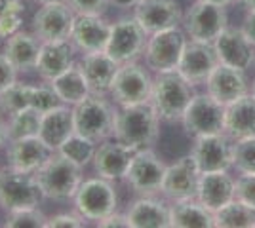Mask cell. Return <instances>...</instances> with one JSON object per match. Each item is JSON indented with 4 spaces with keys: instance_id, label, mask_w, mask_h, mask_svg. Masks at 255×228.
<instances>
[{
    "instance_id": "obj_28",
    "label": "cell",
    "mask_w": 255,
    "mask_h": 228,
    "mask_svg": "<svg viewBox=\"0 0 255 228\" xmlns=\"http://www.w3.org/2000/svg\"><path fill=\"white\" fill-rule=\"evenodd\" d=\"M225 133L234 141L255 137V97L252 93L225 107Z\"/></svg>"
},
{
    "instance_id": "obj_36",
    "label": "cell",
    "mask_w": 255,
    "mask_h": 228,
    "mask_svg": "<svg viewBox=\"0 0 255 228\" xmlns=\"http://www.w3.org/2000/svg\"><path fill=\"white\" fill-rule=\"evenodd\" d=\"M48 215L38 206L34 207H23L6 213V228H46Z\"/></svg>"
},
{
    "instance_id": "obj_3",
    "label": "cell",
    "mask_w": 255,
    "mask_h": 228,
    "mask_svg": "<svg viewBox=\"0 0 255 228\" xmlns=\"http://www.w3.org/2000/svg\"><path fill=\"white\" fill-rule=\"evenodd\" d=\"M73 112L76 133H82L96 143L115 137L118 105L107 99V95L90 93L82 103L73 107Z\"/></svg>"
},
{
    "instance_id": "obj_52",
    "label": "cell",
    "mask_w": 255,
    "mask_h": 228,
    "mask_svg": "<svg viewBox=\"0 0 255 228\" xmlns=\"http://www.w3.org/2000/svg\"><path fill=\"white\" fill-rule=\"evenodd\" d=\"M34 2H38V4H42V2H52V0H34Z\"/></svg>"
},
{
    "instance_id": "obj_51",
    "label": "cell",
    "mask_w": 255,
    "mask_h": 228,
    "mask_svg": "<svg viewBox=\"0 0 255 228\" xmlns=\"http://www.w3.org/2000/svg\"><path fill=\"white\" fill-rule=\"evenodd\" d=\"M252 95L255 97V78H254V84H252Z\"/></svg>"
},
{
    "instance_id": "obj_16",
    "label": "cell",
    "mask_w": 255,
    "mask_h": 228,
    "mask_svg": "<svg viewBox=\"0 0 255 228\" xmlns=\"http://www.w3.org/2000/svg\"><path fill=\"white\" fill-rule=\"evenodd\" d=\"M191 156L194 158L200 173L227 171L233 165V145L223 133L200 135L194 139Z\"/></svg>"
},
{
    "instance_id": "obj_50",
    "label": "cell",
    "mask_w": 255,
    "mask_h": 228,
    "mask_svg": "<svg viewBox=\"0 0 255 228\" xmlns=\"http://www.w3.org/2000/svg\"><path fill=\"white\" fill-rule=\"evenodd\" d=\"M208 2H213V4H219V6H229L233 0H208Z\"/></svg>"
},
{
    "instance_id": "obj_30",
    "label": "cell",
    "mask_w": 255,
    "mask_h": 228,
    "mask_svg": "<svg viewBox=\"0 0 255 228\" xmlns=\"http://www.w3.org/2000/svg\"><path fill=\"white\" fill-rule=\"evenodd\" d=\"M171 228H212L215 227L213 213L196 200H177L170 206Z\"/></svg>"
},
{
    "instance_id": "obj_42",
    "label": "cell",
    "mask_w": 255,
    "mask_h": 228,
    "mask_svg": "<svg viewBox=\"0 0 255 228\" xmlns=\"http://www.w3.org/2000/svg\"><path fill=\"white\" fill-rule=\"evenodd\" d=\"M86 227V219L75 211V213H55L46 221V228H82Z\"/></svg>"
},
{
    "instance_id": "obj_37",
    "label": "cell",
    "mask_w": 255,
    "mask_h": 228,
    "mask_svg": "<svg viewBox=\"0 0 255 228\" xmlns=\"http://www.w3.org/2000/svg\"><path fill=\"white\" fill-rule=\"evenodd\" d=\"M233 165L240 173H255V137H246L234 143Z\"/></svg>"
},
{
    "instance_id": "obj_5",
    "label": "cell",
    "mask_w": 255,
    "mask_h": 228,
    "mask_svg": "<svg viewBox=\"0 0 255 228\" xmlns=\"http://www.w3.org/2000/svg\"><path fill=\"white\" fill-rule=\"evenodd\" d=\"M75 211H78L86 221H101L118 209V192L115 181L105 177H90L78 186L75 198Z\"/></svg>"
},
{
    "instance_id": "obj_23",
    "label": "cell",
    "mask_w": 255,
    "mask_h": 228,
    "mask_svg": "<svg viewBox=\"0 0 255 228\" xmlns=\"http://www.w3.org/2000/svg\"><path fill=\"white\" fill-rule=\"evenodd\" d=\"M206 89L213 99H217L221 105L227 107L248 93L244 71L219 63L212 71V75L208 76Z\"/></svg>"
},
{
    "instance_id": "obj_9",
    "label": "cell",
    "mask_w": 255,
    "mask_h": 228,
    "mask_svg": "<svg viewBox=\"0 0 255 228\" xmlns=\"http://www.w3.org/2000/svg\"><path fill=\"white\" fill-rule=\"evenodd\" d=\"M149 40V33L141 27V23L131 17H120L111 25V36L107 42V54L117 63H129L137 61L145 54V46Z\"/></svg>"
},
{
    "instance_id": "obj_25",
    "label": "cell",
    "mask_w": 255,
    "mask_h": 228,
    "mask_svg": "<svg viewBox=\"0 0 255 228\" xmlns=\"http://www.w3.org/2000/svg\"><path fill=\"white\" fill-rule=\"evenodd\" d=\"M73 133H75V112H73L71 105L61 103V105H57V107L42 112V122H40L38 137L53 152L59 151V147Z\"/></svg>"
},
{
    "instance_id": "obj_44",
    "label": "cell",
    "mask_w": 255,
    "mask_h": 228,
    "mask_svg": "<svg viewBox=\"0 0 255 228\" xmlns=\"http://www.w3.org/2000/svg\"><path fill=\"white\" fill-rule=\"evenodd\" d=\"M96 225L99 228H129V221H128V215H126V213L115 211V213L107 215L105 219L97 221Z\"/></svg>"
},
{
    "instance_id": "obj_11",
    "label": "cell",
    "mask_w": 255,
    "mask_h": 228,
    "mask_svg": "<svg viewBox=\"0 0 255 228\" xmlns=\"http://www.w3.org/2000/svg\"><path fill=\"white\" fill-rule=\"evenodd\" d=\"M75 17L76 13L69 8L65 0L42 2L32 15L31 29L40 38V42L71 38Z\"/></svg>"
},
{
    "instance_id": "obj_48",
    "label": "cell",
    "mask_w": 255,
    "mask_h": 228,
    "mask_svg": "<svg viewBox=\"0 0 255 228\" xmlns=\"http://www.w3.org/2000/svg\"><path fill=\"white\" fill-rule=\"evenodd\" d=\"M111 6H117V8H135L141 0H109Z\"/></svg>"
},
{
    "instance_id": "obj_18",
    "label": "cell",
    "mask_w": 255,
    "mask_h": 228,
    "mask_svg": "<svg viewBox=\"0 0 255 228\" xmlns=\"http://www.w3.org/2000/svg\"><path fill=\"white\" fill-rule=\"evenodd\" d=\"M133 149L120 143L118 139L111 137L97 145L96 156H94V169L99 177H105L109 181H124L128 167L133 158Z\"/></svg>"
},
{
    "instance_id": "obj_13",
    "label": "cell",
    "mask_w": 255,
    "mask_h": 228,
    "mask_svg": "<svg viewBox=\"0 0 255 228\" xmlns=\"http://www.w3.org/2000/svg\"><path fill=\"white\" fill-rule=\"evenodd\" d=\"M185 130L194 137L200 135H213L225 131V105L210 93H198L191 99L189 107L183 114Z\"/></svg>"
},
{
    "instance_id": "obj_6",
    "label": "cell",
    "mask_w": 255,
    "mask_h": 228,
    "mask_svg": "<svg viewBox=\"0 0 255 228\" xmlns=\"http://www.w3.org/2000/svg\"><path fill=\"white\" fill-rule=\"evenodd\" d=\"M149 71V67L141 65L137 61L122 63L118 67L111 93H109L118 107H129V105L150 101L154 78L150 76Z\"/></svg>"
},
{
    "instance_id": "obj_49",
    "label": "cell",
    "mask_w": 255,
    "mask_h": 228,
    "mask_svg": "<svg viewBox=\"0 0 255 228\" xmlns=\"http://www.w3.org/2000/svg\"><path fill=\"white\" fill-rule=\"evenodd\" d=\"M242 6H244L246 10L250 11V10H255V0H238Z\"/></svg>"
},
{
    "instance_id": "obj_40",
    "label": "cell",
    "mask_w": 255,
    "mask_h": 228,
    "mask_svg": "<svg viewBox=\"0 0 255 228\" xmlns=\"http://www.w3.org/2000/svg\"><path fill=\"white\" fill-rule=\"evenodd\" d=\"M25 23V11L23 10H10L0 13V38H10L15 33L23 31Z\"/></svg>"
},
{
    "instance_id": "obj_8",
    "label": "cell",
    "mask_w": 255,
    "mask_h": 228,
    "mask_svg": "<svg viewBox=\"0 0 255 228\" xmlns=\"http://www.w3.org/2000/svg\"><path fill=\"white\" fill-rule=\"evenodd\" d=\"M42 190L32 173L15 171L11 167L0 169V209L10 213L23 207L40 206Z\"/></svg>"
},
{
    "instance_id": "obj_14",
    "label": "cell",
    "mask_w": 255,
    "mask_h": 228,
    "mask_svg": "<svg viewBox=\"0 0 255 228\" xmlns=\"http://www.w3.org/2000/svg\"><path fill=\"white\" fill-rule=\"evenodd\" d=\"M198 181H200V169L194 162V158L189 154L168 165L160 192L173 202L191 200V198H196Z\"/></svg>"
},
{
    "instance_id": "obj_46",
    "label": "cell",
    "mask_w": 255,
    "mask_h": 228,
    "mask_svg": "<svg viewBox=\"0 0 255 228\" xmlns=\"http://www.w3.org/2000/svg\"><path fill=\"white\" fill-rule=\"evenodd\" d=\"M10 10H27V2L25 0H0V13Z\"/></svg>"
},
{
    "instance_id": "obj_26",
    "label": "cell",
    "mask_w": 255,
    "mask_h": 228,
    "mask_svg": "<svg viewBox=\"0 0 255 228\" xmlns=\"http://www.w3.org/2000/svg\"><path fill=\"white\" fill-rule=\"evenodd\" d=\"M129 228H168L171 227L170 206L152 194L131 202L126 211Z\"/></svg>"
},
{
    "instance_id": "obj_34",
    "label": "cell",
    "mask_w": 255,
    "mask_h": 228,
    "mask_svg": "<svg viewBox=\"0 0 255 228\" xmlns=\"http://www.w3.org/2000/svg\"><path fill=\"white\" fill-rule=\"evenodd\" d=\"M40 122H42V112L32 107H27L23 110H17L8 116V131H10L11 139H19V137H31L38 135L40 131Z\"/></svg>"
},
{
    "instance_id": "obj_15",
    "label": "cell",
    "mask_w": 255,
    "mask_h": 228,
    "mask_svg": "<svg viewBox=\"0 0 255 228\" xmlns=\"http://www.w3.org/2000/svg\"><path fill=\"white\" fill-rule=\"evenodd\" d=\"M53 154V151L38 135L11 139L6 147V165L23 171V173H36L46 160Z\"/></svg>"
},
{
    "instance_id": "obj_32",
    "label": "cell",
    "mask_w": 255,
    "mask_h": 228,
    "mask_svg": "<svg viewBox=\"0 0 255 228\" xmlns=\"http://www.w3.org/2000/svg\"><path fill=\"white\" fill-rule=\"evenodd\" d=\"M217 228H255V209L240 200H231L213 213Z\"/></svg>"
},
{
    "instance_id": "obj_43",
    "label": "cell",
    "mask_w": 255,
    "mask_h": 228,
    "mask_svg": "<svg viewBox=\"0 0 255 228\" xmlns=\"http://www.w3.org/2000/svg\"><path fill=\"white\" fill-rule=\"evenodd\" d=\"M17 75H19V71L13 67V63L4 54H0V91H4L11 84H15Z\"/></svg>"
},
{
    "instance_id": "obj_12",
    "label": "cell",
    "mask_w": 255,
    "mask_h": 228,
    "mask_svg": "<svg viewBox=\"0 0 255 228\" xmlns=\"http://www.w3.org/2000/svg\"><path fill=\"white\" fill-rule=\"evenodd\" d=\"M166 169H168V165L150 147L141 149V151L133 152V158L128 167L124 181L141 196L156 194L162 188Z\"/></svg>"
},
{
    "instance_id": "obj_21",
    "label": "cell",
    "mask_w": 255,
    "mask_h": 228,
    "mask_svg": "<svg viewBox=\"0 0 255 228\" xmlns=\"http://www.w3.org/2000/svg\"><path fill=\"white\" fill-rule=\"evenodd\" d=\"M133 15L149 34L179 27L183 21V11L175 0H141L133 8Z\"/></svg>"
},
{
    "instance_id": "obj_4",
    "label": "cell",
    "mask_w": 255,
    "mask_h": 228,
    "mask_svg": "<svg viewBox=\"0 0 255 228\" xmlns=\"http://www.w3.org/2000/svg\"><path fill=\"white\" fill-rule=\"evenodd\" d=\"M192 84L187 82L177 71L158 73L154 76L150 103L154 105L160 118L166 122H179L194 97Z\"/></svg>"
},
{
    "instance_id": "obj_41",
    "label": "cell",
    "mask_w": 255,
    "mask_h": 228,
    "mask_svg": "<svg viewBox=\"0 0 255 228\" xmlns=\"http://www.w3.org/2000/svg\"><path fill=\"white\" fill-rule=\"evenodd\" d=\"M65 2L75 13H94V15H105L107 8L111 6L109 0H65Z\"/></svg>"
},
{
    "instance_id": "obj_19",
    "label": "cell",
    "mask_w": 255,
    "mask_h": 228,
    "mask_svg": "<svg viewBox=\"0 0 255 228\" xmlns=\"http://www.w3.org/2000/svg\"><path fill=\"white\" fill-rule=\"evenodd\" d=\"M219 63L246 71L255 63V44L246 36L242 29L227 27L213 42Z\"/></svg>"
},
{
    "instance_id": "obj_39",
    "label": "cell",
    "mask_w": 255,
    "mask_h": 228,
    "mask_svg": "<svg viewBox=\"0 0 255 228\" xmlns=\"http://www.w3.org/2000/svg\"><path fill=\"white\" fill-rule=\"evenodd\" d=\"M234 198L255 209V173H242L234 181Z\"/></svg>"
},
{
    "instance_id": "obj_45",
    "label": "cell",
    "mask_w": 255,
    "mask_h": 228,
    "mask_svg": "<svg viewBox=\"0 0 255 228\" xmlns=\"http://www.w3.org/2000/svg\"><path fill=\"white\" fill-rule=\"evenodd\" d=\"M242 31L246 33V36L255 44V10H250L242 25Z\"/></svg>"
},
{
    "instance_id": "obj_29",
    "label": "cell",
    "mask_w": 255,
    "mask_h": 228,
    "mask_svg": "<svg viewBox=\"0 0 255 228\" xmlns=\"http://www.w3.org/2000/svg\"><path fill=\"white\" fill-rule=\"evenodd\" d=\"M40 44H42L40 38L32 31L31 33L19 31L10 38H6L2 54L10 59L19 73H29L36 67L38 54H40Z\"/></svg>"
},
{
    "instance_id": "obj_47",
    "label": "cell",
    "mask_w": 255,
    "mask_h": 228,
    "mask_svg": "<svg viewBox=\"0 0 255 228\" xmlns=\"http://www.w3.org/2000/svg\"><path fill=\"white\" fill-rule=\"evenodd\" d=\"M8 143H10L8 120H4L2 118V114H0V151H2V149H6V147H8Z\"/></svg>"
},
{
    "instance_id": "obj_38",
    "label": "cell",
    "mask_w": 255,
    "mask_h": 228,
    "mask_svg": "<svg viewBox=\"0 0 255 228\" xmlns=\"http://www.w3.org/2000/svg\"><path fill=\"white\" fill-rule=\"evenodd\" d=\"M57 105H61V101H59L57 93L53 91V87L48 82L38 84V86H32V103H31L32 109L46 112V110L53 109Z\"/></svg>"
},
{
    "instance_id": "obj_20",
    "label": "cell",
    "mask_w": 255,
    "mask_h": 228,
    "mask_svg": "<svg viewBox=\"0 0 255 228\" xmlns=\"http://www.w3.org/2000/svg\"><path fill=\"white\" fill-rule=\"evenodd\" d=\"M111 25L103 15L94 13H76L71 40L78 52L92 54L107 50V42L111 36Z\"/></svg>"
},
{
    "instance_id": "obj_2",
    "label": "cell",
    "mask_w": 255,
    "mask_h": 228,
    "mask_svg": "<svg viewBox=\"0 0 255 228\" xmlns=\"http://www.w3.org/2000/svg\"><path fill=\"white\" fill-rule=\"evenodd\" d=\"M34 179L46 200L69 202L75 198L78 186L82 185L84 175L80 165L65 158L63 154L53 152L42 167L34 173Z\"/></svg>"
},
{
    "instance_id": "obj_1",
    "label": "cell",
    "mask_w": 255,
    "mask_h": 228,
    "mask_svg": "<svg viewBox=\"0 0 255 228\" xmlns=\"http://www.w3.org/2000/svg\"><path fill=\"white\" fill-rule=\"evenodd\" d=\"M160 120L162 118L150 101L129 107H118L115 139L133 151L149 149L158 139Z\"/></svg>"
},
{
    "instance_id": "obj_10",
    "label": "cell",
    "mask_w": 255,
    "mask_h": 228,
    "mask_svg": "<svg viewBox=\"0 0 255 228\" xmlns=\"http://www.w3.org/2000/svg\"><path fill=\"white\" fill-rule=\"evenodd\" d=\"M227 10L225 6L213 4L208 0H196L189 11L183 15L185 33L191 36V40L213 44L215 38L227 29Z\"/></svg>"
},
{
    "instance_id": "obj_35",
    "label": "cell",
    "mask_w": 255,
    "mask_h": 228,
    "mask_svg": "<svg viewBox=\"0 0 255 228\" xmlns=\"http://www.w3.org/2000/svg\"><path fill=\"white\" fill-rule=\"evenodd\" d=\"M32 103V86L31 84H23L15 82L10 87H6L4 91H0V112L10 116L17 110H23L31 107Z\"/></svg>"
},
{
    "instance_id": "obj_27",
    "label": "cell",
    "mask_w": 255,
    "mask_h": 228,
    "mask_svg": "<svg viewBox=\"0 0 255 228\" xmlns=\"http://www.w3.org/2000/svg\"><path fill=\"white\" fill-rule=\"evenodd\" d=\"M196 200L206 209L215 213L217 209L234 200V181L227 171H208L200 173Z\"/></svg>"
},
{
    "instance_id": "obj_7",
    "label": "cell",
    "mask_w": 255,
    "mask_h": 228,
    "mask_svg": "<svg viewBox=\"0 0 255 228\" xmlns=\"http://www.w3.org/2000/svg\"><path fill=\"white\" fill-rule=\"evenodd\" d=\"M187 33H183L179 27L164 29L158 33L149 34V40L145 46V65L152 73H170L177 71L181 54L187 46Z\"/></svg>"
},
{
    "instance_id": "obj_24",
    "label": "cell",
    "mask_w": 255,
    "mask_h": 228,
    "mask_svg": "<svg viewBox=\"0 0 255 228\" xmlns=\"http://www.w3.org/2000/svg\"><path fill=\"white\" fill-rule=\"evenodd\" d=\"M78 63H80V69L84 73V78L92 93H97V95L111 93V87H113L120 63H117L105 50L82 54V59Z\"/></svg>"
},
{
    "instance_id": "obj_17",
    "label": "cell",
    "mask_w": 255,
    "mask_h": 228,
    "mask_svg": "<svg viewBox=\"0 0 255 228\" xmlns=\"http://www.w3.org/2000/svg\"><path fill=\"white\" fill-rule=\"evenodd\" d=\"M219 65V59L215 54V48L210 42L189 40L183 54H181L177 73L192 86L202 84L212 75V71Z\"/></svg>"
},
{
    "instance_id": "obj_33",
    "label": "cell",
    "mask_w": 255,
    "mask_h": 228,
    "mask_svg": "<svg viewBox=\"0 0 255 228\" xmlns=\"http://www.w3.org/2000/svg\"><path fill=\"white\" fill-rule=\"evenodd\" d=\"M97 145L94 139H90V137H86L82 133H73L67 141L59 147V154H63L65 158H69L71 162H75L76 165H80L82 169L88 167L90 163L94 162V156H96V151H97Z\"/></svg>"
},
{
    "instance_id": "obj_22",
    "label": "cell",
    "mask_w": 255,
    "mask_h": 228,
    "mask_svg": "<svg viewBox=\"0 0 255 228\" xmlns=\"http://www.w3.org/2000/svg\"><path fill=\"white\" fill-rule=\"evenodd\" d=\"M75 52L76 46L71 38H61V40H46L40 44V54L34 71L44 82H50L55 76L63 75L75 65Z\"/></svg>"
},
{
    "instance_id": "obj_31",
    "label": "cell",
    "mask_w": 255,
    "mask_h": 228,
    "mask_svg": "<svg viewBox=\"0 0 255 228\" xmlns=\"http://www.w3.org/2000/svg\"><path fill=\"white\" fill-rule=\"evenodd\" d=\"M48 84L53 87L59 101L65 105H71V107H76L78 103H82L92 93L84 78V73L80 69V63H75L69 71H65L63 75L55 76Z\"/></svg>"
}]
</instances>
